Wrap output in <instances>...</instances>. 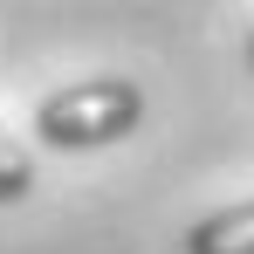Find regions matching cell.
I'll use <instances>...</instances> for the list:
<instances>
[{
	"label": "cell",
	"instance_id": "6da1fadb",
	"mask_svg": "<svg viewBox=\"0 0 254 254\" xmlns=\"http://www.w3.org/2000/svg\"><path fill=\"white\" fill-rule=\"evenodd\" d=\"M144 124V89L130 76H89L62 83L35 103V137L48 151H103Z\"/></svg>",
	"mask_w": 254,
	"mask_h": 254
},
{
	"label": "cell",
	"instance_id": "277c9868",
	"mask_svg": "<svg viewBox=\"0 0 254 254\" xmlns=\"http://www.w3.org/2000/svg\"><path fill=\"white\" fill-rule=\"evenodd\" d=\"M248 69H254V35H248Z\"/></svg>",
	"mask_w": 254,
	"mask_h": 254
},
{
	"label": "cell",
	"instance_id": "3957f363",
	"mask_svg": "<svg viewBox=\"0 0 254 254\" xmlns=\"http://www.w3.org/2000/svg\"><path fill=\"white\" fill-rule=\"evenodd\" d=\"M28 192H35V151L0 130V206H21Z\"/></svg>",
	"mask_w": 254,
	"mask_h": 254
},
{
	"label": "cell",
	"instance_id": "7a4b0ae2",
	"mask_svg": "<svg viewBox=\"0 0 254 254\" xmlns=\"http://www.w3.org/2000/svg\"><path fill=\"white\" fill-rule=\"evenodd\" d=\"M186 254H254V199H234V206H213L206 220L186 227Z\"/></svg>",
	"mask_w": 254,
	"mask_h": 254
}]
</instances>
